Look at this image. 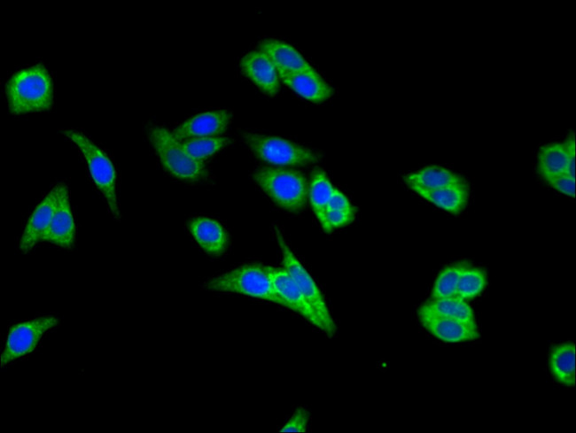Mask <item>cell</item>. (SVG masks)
I'll list each match as a JSON object with an SVG mask.
<instances>
[{
	"label": "cell",
	"mask_w": 576,
	"mask_h": 433,
	"mask_svg": "<svg viewBox=\"0 0 576 433\" xmlns=\"http://www.w3.org/2000/svg\"><path fill=\"white\" fill-rule=\"evenodd\" d=\"M11 114L48 111L53 104V84L43 64H35L14 73L5 85Z\"/></svg>",
	"instance_id": "cell-1"
},
{
	"label": "cell",
	"mask_w": 576,
	"mask_h": 433,
	"mask_svg": "<svg viewBox=\"0 0 576 433\" xmlns=\"http://www.w3.org/2000/svg\"><path fill=\"white\" fill-rule=\"evenodd\" d=\"M204 289L213 292H232L260 298L288 309L287 304L273 286L267 266L260 263L242 265L211 277L204 283Z\"/></svg>",
	"instance_id": "cell-2"
},
{
	"label": "cell",
	"mask_w": 576,
	"mask_h": 433,
	"mask_svg": "<svg viewBox=\"0 0 576 433\" xmlns=\"http://www.w3.org/2000/svg\"><path fill=\"white\" fill-rule=\"evenodd\" d=\"M253 177L260 188L279 207L292 213L303 210L308 197L305 175L294 169L261 167Z\"/></svg>",
	"instance_id": "cell-3"
},
{
	"label": "cell",
	"mask_w": 576,
	"mask_h": 433,
	"mask_svg": "<svg viewBox=\"0 0 576 433\" xmlns=\"http://www.w3.org/2000/svg\"><path fill=\"white\" fill-rule=\"evenodd\" d=\"M62 134L82 152L92 182L105 199L108 209L116 220L121 213L116 193L117 175L113 161L107 154L84 134L65 129Z\"/></svg>",
	"instance_id": "cell-4"
},
{
	"label": "cell",
	"mask_w": 576,
	"mask_h": 433,
	"mask_svg": "<svg viewBox=\"0 0 576 433\" xmlns=\"http://www.w3.org/2000/svg\"><path fill=\"white\" fill-rule=\"evenodd\" d=\"M148 137L161 165L172 176L192 182L209 176L204 162L191 158L169 129L152 125L148 129Z\"/></svg>",
	"instance_id": "cell-5"
},
{
	"label": "cell",
	"mask_w": 576,
	"mask_h": 433,
	"mask_svg": "<svg viewBox=\"0 0 576 433\" xmlns=\"http://www.w3.org/2000/svg\"><path fill=\"white\" fill-rule=\"evenodd\" d=\"M242 139L258 159L272 165L306 166L321 159L315 151L281 137L244 132Z\"/></svg>",
	"instance_id": "cell-6"
},
{
	"label": "cell",
	"mask_w": 576,
	"mask_h": 433,
	"mask_svg": "<svg viewBox=\"0 0 576 433\" xmlns=\"http://www.w3.org/2000/svg\"><path fill=\"white\" fill-rule=\"evenodd\" d=\"M277 244L283 256V267L299 287L322 325V331L331 337L336 332V324L330 313L323 296L309 273L292 251L283 234L275 227Z\"/></svg>",
	"instance_id": "cell-7"
},
{
	"label": "cell",
	"mask_w": 576,
	"mask_h": 433,
	"mask_svg": "<svg viewBox=\"0 0 576 433\" xmlns=\"http://www.w3.org/2000/svg\"><path fill=\"white\" fill-rule=\"evenodd\" d=\"M58 323L53 316H43L12 325L8 331L0 365L11 362L32 352L47 332Z\"/></svg>",
	"instance_id": "cell-8"
},
{
	"label": "cell",
	"mask_w": 576,
	"mask_h": 433,
	"mask_svg": "<svg viewBox=\"0 0 576 433\" xmlns=\"http://www.w3.org/2000/svg\"><path fill=\"white\" fill-rule=\"evenodd\" d=\"M421 325L436 338L445 343H460L480 337L477 324L441 316L418 309Z\"/></svg>",
	"instance_id": "cell-9"
},
{
	"label": "cell",
	"mask_w": 576,
	"mask_h": 433,
	"mask_svg": "<svg viewBox=\"0 0 576 433\" xmlns=\"http://www.w3.org/2000/svg\"><path fill=\"white\" fill-rule=\"evenodd\" d=\"M232 120L228 110H214L198 113L175 128L172 133L178 141L214 137L223 134Z\"/></svg>",
	"instance_id": "cell-10"
},
{
	"label": "cell",
	"mask_w": 576,
	"mask_h": 433,
	"mask_svg": "<svg viewBox=\"0 0 576 433\" xmlns=\"http://www.w3.org/2000/svg\"><path fill=\"white\" fill-rule=\"evenodd\" d=\"M59 189L60 183L49 191L30 215L19 244L22 252H28L39 242L43 241L53 218Z\"/></svg>",
	"instance_id": "cell-11"
},
{
	"label": "cell",
	"mask_w": 576,
	"mask_h": 433,
	"mask_svg": "<svg viewBox=\"0 0 576 433\" xmlns=\"http://www.w3.org/2000/svg\"><path fill=\"white\" fill-rule=\"evenodd\" d=\"M75 236L76 227L70 205L69 191L66 184L60 183L56 209L43 241L68 249L74 246Z\"/></svg>",
	"instance_id": "cell-12"
},
{
	"label": "cell",
	"mask_w": 576,
	"mask_h": 433,
	"mask_svg": "<svg viewBox=\"0 0 576 433\" xmlns=\"http://www.w3.org/2000/svg\"><path fill=\"white\" fill-rule=\"evenodd\" d=\"M273 286L285 301L288 309L298 313L309 323L322 330V325L304 295L284 267L267 266Z\"/></svg>",
	"instance_id": "cell-13"
},
{
	"label": "cell",
	"mask_w": 576,
	"mask_h": 433,
	"mask_svg": "<svg viewBox=\"0 0 576 433\" xmlns=\"http://www.w3.org/2000/svg\"><path fill=\"white\" fill-rule=\"evenodd\" d=\"M242 72L263 93L275 96L279 89V75L269 58L261 50H253L245 54L241 61Z\"/></svg>",
	"instance_id": "cell-14"
},
{
	"label": "cell",
	"mask_w": 576,
	"mask_h": 433,
	"mask_svg": "<svg viewBox=\"0 0 576 433\" xmlns=\"http://www.w3.org/2000/svg\"><path fill=\"white\" fill-rule=\"evenodd\" d=\"M188 229L206 254L219 256L227 249L229 235L217 220L206 216L195 217L189 221Z\"/></svg>",
	"instance_id": "cell-15"
},
{
	"label": "cell",
	"mask_w": 576,
	"mask_h": 433,
	"mask_svg": "<svg viewBox=\"0 0 576 433\" xmlns=\"http://www.w3.org/2000/svg\"><path fill=\"white\" fill-rule=\"evenodd\" d=\"M407 185L410 189L428 202L453 214L462 213L469 200L470 190L465 181L432 189H424L414 184Z\"/></svg>",
	"instance_id": "cell-16"
},
{
	"label": "cell",
	"mask_w": 576,
	"mask_h": 433,
	"mask_svg": "<svg viewBox=\"0 0 576 433\" xmlns=\"http://www.w3.org/2000/svg\"><path fill=\"white\" fill-rule=\"evenodd\" d=\"M281 81L305 99L321 103L331 97L333 89L316 72H277Z\"/></svg>",
	"instance_id": "cell-17"
},
{
	"label": "cell",
	"mask_w": 576,
	"mask_h": 433,
	"mask_svg": "<svg viewBox=\"0 0 576 433\" xmlns=\"http://www.w3.org/2000/svg\"><path fill=\"white\" fill-rule=\"evenodd\" d=\"M259 50L269 58L277 72L300 73L315 71L297 50L283 41L265 39L260 43Z\"/></svg>",
	"instance_id": "cell-18"
},
{
	"label": "cell",
	"mask_w": 576,
	"mask_h": 433,
	"mask_svg": "<svg viewBox=\"0 0 576 433\" xmlns=\"http://www.w3.org/2000/svg\"><path fill=\"white\" fill-rule=\"evenodd\" d=\"M549 369L557 383L565 387H574L575 344L564 342L554 345L549 353Z\"/></svg>",
	"instance_id": "cell-19"
},
{
	"label": "cell",
	"mask_w": 576,
	"mask_h": 433,
	"mask_svg": "<svg viewBox=\"0 0 576 433\" xmlns=\"http://www.w3.org/2000/svg\"><path fill=\"white\" fill-rule=\"evenodd\" d=\"M334 187L326 174L319 168L313 171L308 188V197L315 217L323 229L331 233L327 222V210Z\"/></svg>",
	"instance_id": "cell-20"
},
{
	"label": "cell",
	"mask_w": 576,
	"mask_h": 433,
	"mask_svg": "<svg viewBox=\"0 0 576 433\" xmlns=\"http://www.w3.org/2000/svg\"><path fill=\"white\" fill-rule=\"evenodd\" d=\"M536 169L545 182L567 174L568 155L564 142L542 146L537 154Z\"/></svg>",
	"instance_id": "cell-21"
},
{
	"label": "cell",
	"mask_w": 576,
	"mask_h": 433,
	"mask_svg": "<svg viewBox=\"0 0 576 433\" xmlns=\"http://www.w3.org/2000/svg\"><path fill=\"white\" fill-rule=\"evenodd\" d=\"M406 184H414L424 189H438L464 182L465 180L451 170L440 166H427L405 175Z\"/></svg>",
	"instance_id": "cell-22"
},
{
	"label": "cell",
	"mask_w": 576,
	"mask_h": 433,
	"mask_svg": "<svg viewBox=\"0 0 576 433\" xmlns=\"http://www.w3.org/2000/svg\"><path fill=\"white\" fill-rule=\"evenodd\" d=\"M420 309L467 323L476 324L471 306L465 300L456 296L437 299L430 298L420 306Z\"/></svg>",
	"instance_id": "cell-23"
},
{
	"label": "cell",
	"mask_w": 576,
	"mask_h": 433,
	"mask_svg": "<svg viewBox=\"0 0 576 433\" xmlns=\"http://www.w3.org/2000/svg\"><path fill=\"white\" fill-rule=\"evenodd\" d=\"M230 143L231 140L225 136L194 138L180 142L183 151L198 162H203Z\"/></svg>",
	"instance_id": "cell-24"
},
{
	"label": "cell",
	"mask_w": 576,
	"mask_h": 433,
	"mask_svg": "<svg viewBox=\"0 0 576 433\" xmlns=\"http://www.w3.org/2000/svg\"><path fill=\"white\" fill-rule=\"evenodd\" d=\"M487 283L486 271L480 267L466 265L457 285L456 297L467 301L479 297Z\"/></svg>",
	"instance_id": "cell-25"
},
{
	"label": "cell",
	"mask_w": 576,
	"mask_h": 433,
	"mask_svg": "<svg viewBox=\"0 0 576 433\" xmlns=\"http://www.w3.org/2000/svg\"><path fill=\"white\" fill-rule=\"evenodd\" d=\"M467 265L461 261L444 267L437 275L431 292V298H445L456 296L458 281Z\"/></svg>",
	"instance_id": "cell-26"
},
{
	"label": "cell",
	"mask_w": 576,
	"mask_h": 433,
	"mask_svg": "<svg viewBox=\"0 0 576 433\" xmlns=\"http://www.w3.org/2000/svg\"><path fill=\"white\" fill-rule=\"evenodd\" d=\"M308 420V411L304 407H298L279 431L305 432L307 430Z\"/></svg>",
	"instance_id": "cell-27"
},
{
	"label": "cell",
	"mask_w": 576,
	"mask_h": 433,
	"mask_svg": "<svg viewBox=\"0 0 576 433\" xmlns=\"http://www.w3.org/2000/svg\"><path fill=\"white\" fill-rule=\"evenodd\" d=\"M356 209L348 211H327V222L330 232L350 224L355 216Z\"/></svg>",
	"instance_id": "cell-28"
},
{
	"label": "cell",
	"mask_w": 576,
	"mask_h": 433,
	"mask_svg": "<svg viewBox=\"0 0 576 433\" xmlns=\"http://www.w3.org/2000/svg\"><path fill=\"white\" fill-rule=\"evenodd\" d=\"M546 182L554 189L568 197H573L575 195V177L568 174L553 177L546 181Z\"/></svg>",
	"instance_id": "cell-29"
},
{
	"label": "cell",
	"mask_w": 576,
	"mask_h": 433,
	"mask_svg": "<svg viewBox=\"0 0 576 433\" xmlns=\"http://www.w3.org/2000/svg\"><path fill=\"white\" fill-rule=\"evenodd\" d=\"M353 209L355 208L352 205L348 198L339 189L334 187L328 204V210L348 211Z\"/></svg>",
	"instance_id": "cell-30"
},
{
	"label": "cell",
	"mask_w": 576,
	"mask_h": 433,
	"mask_svg": "<svg viewBox=\"0 0 576 433\" xmlns=\"http://www.w3.org/2000/svg\"><path fill=\"white\" fill-rule=\"evenodd\" d=\"M564 143L566 148L568 155V169L567 174L572 177H575V137L574 135H570L564 141Z\"/></svg>",
	"instance_id": "cell-31"
}]
</instances>
